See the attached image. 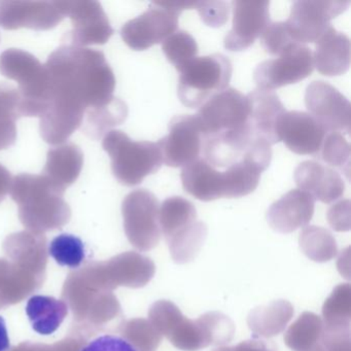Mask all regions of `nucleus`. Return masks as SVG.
Masks as SVG:
<instances>
[{
  "instance_id": "1",
  "label": "nucleus",
  "mask_w": 351,
  "mask_h": 351,
  "mask_svg": "<svg viewBox=\"0 0 351 351\" xmlns=\"http://www.w3.org/2000/svg\"><path fill=\"white\" fill-rule=\"evenodd\" d=\"M50 77V102L40 118L43 139L64 143L83 125L86 112L114 99L116 77L104 53L63 45L45 63Z\"/></svg>"
},
{
  "instance_id": "2",
  "label": "nucleus",
  "mask_w": 351,
  "mask_h": 351,
  "mask_svg": "<svg viewBox=\"0 0 351 351\" xmlns=\"http://www.w3.org/2000/svg\"><path fill=\"white\" fill-rule=\"evenodd\" d=\"M0 73L17 82L21 117L40 118L50 102V77L45 64L19 49H9L0 55Z\"/></svg>"
},
{
  "instance_id": "3",
  "label": "nucleus",
  "mask_w": 351,
  "mask_h": 351,
  "mask_svg": "<svg viewBox=\"0 0 351 351\" xmlns=\"http://www.w3.org/2000/svg\"><path fill=\"white\" fill-rule=\"evenodd\" d=\"M102 147L110 155L114 178L126 186H138L147 176L159 171L163 164L158 143L133 141L123 131L110 130Z\"/></svg>"
},
{
  "instance_id": "4",
  "label": "nucleus",
  "mask_w": 351,
  "mask_h": 351,
  "mask_svg": "<svg viewBox=\"0 0 351 351\" xmlns=\"http://www.w3.org/2000/svg\"><path fill=\"white\" fill-rule=\"evenodd\" d=\"M178 95L186 108H197L229 88L233 67L223 54L196 57L180 71Z\"/></svg>"
},
{
  "instance_id": "5",
  "label": "nucleus",
  "mask_w": 351,
  "mask_h": 351,
  "mask_svg": "<svg viewBox=\"0 0 351 351\" xmlns=\"http://www.w3.org/2000/svg\"><path fill=\"white\" fill-rule=\"evenodd\" d=\"M65 191L44 174L22 173L13 178L10 193L25 219L60 221L69 213Z\"/></svg>"
},
{
  "instance_id": "6",
  "label": "nucleus",
  "mask_w": 351,
  "mask_h": 351,
  "mask_svg": "<svg viewBox=\"0 0 351 351\" xmlns=\"http://www.w3.org/2000/svg\"><path fill=\"white\" fill-rule=\"evenodd\" d=\"M248 116L247 97L230 87L207 100L196 114L203 139L247 128Z\"/></svg>"
},
{
  "instance_id": "7",
  "label": "nucleus",
  "mask_w": 351,
  "mask_h": 351,
  "mask_svg": "<svg viewBox=\"0 0 351 351\" xmlns=\"http://www.w3.org/2000/svg\"><path fill=\"white\" fill-rule=\"evenodd\" d=\"M345 0H299L285 21L289 36L299 44H315L332 27L330 21L348 9Z\"/></svg>"
},
{
  "instance_id": "8",
  "label": "nucleus",
  "mask_w": 351,
  "mask_h": 351,
  "mask_svg": "<svg viewBox=\"0 0 351 351\" xmlns=\"http://www.w3.org/2000/svg\"><path fill=\"white\" fill-rule=\"evenodd\" d=\"M125 228L132 243L141 250L155 248L161 239L160 203L145 189L132 191L123 201Z\"/></svg>"
},
{
  "instance_id": "9",
  "label": "nucleus",
  "mask_w": 351,
  "mask_h": 351,
  "mask_svg": "<svg viewBox=\"0 0 351 351\" xmlns=\"http://www.w3.org/2000/svg\"><path fill=\"white\" fill-rule=\"evenodd\" d=\"M313 69L311 50L305 45L293 43L278 58L260 63L254 69V79L258 89L272 91L303 81Z\"/></svg>"
},
{
  "instance_id": "10",
  "label": "nucleus",
  "mask_w": 351,
  "mask_h": 351,
  "mask_svg": "<svg viewBox=\"0 0 351 351\" xmlns=\"http://www.w3.org/2000/svg\"><path fill=\"white\" fill-rule=\"evenodd\" d=\"M59 5L64 17L71 18L73 24L65 45L79 48L104 45L114 34L110 20L98 1H59Z\"/></svg>"
},
{
  "instance_id": "11",
  "label": "nucleus",
  "mask_w": 351,
  "mask_h": 351,
  "mask_svg": "<svg viewBox=\"0 0 351 351\" xmlns=\"http://www.w3.org/2000/svg\"><path fill=\"white\" fill-rule=\"evenodd\" d=\"M180 15L178 12L157 1L147 12L125 23L121 36L133 50H147L161 44L178 30Z\"/></svg>"
},
{
  "instance_id": "12",
  "label": "nucleus",
  "mask_w": 351,
  "mask_h": 351,
  "mask_svg": "<svg viewBox=\"0 0 351 351\" xmlns=\"http://www.w3.org/2000/svg\"><path fill=\"white\" fill-rule=\"evenodd\" d=\"M305 104L309 110L308 114L322 125L326 133H350V102L330 84L312 82L306 89Z\"/></svg>"
},
{
  "instance_id": "13",
  "label": "nucleus",
  "mask_w": 351,
  "mask_h": 351,
  "mask_svg": "<svg viewBox=\"0 0 351 351\" xmlns=\"http://www.w3.org/2000/svg\"><path fill=\"white\" fill-rule=\"evenodd\" d=\"M163 163L169 167H184L200 158L203 134L196 114L174 117L169 133L158 141Z\"/></svg>"
},
{
  "instance_id": "14",
  "label": "nucleus",
  "mask_w": 351,
  "mask_h": 351,
  "mask_svg": "<svg viewBox=\"0 0 351 351\" xmlns=\"http://www.w3.org/2000/svg\"><path fill=\"white\" fill-rule=\"evenodd\" d=\"M270 3L267 0H235L232 3V29L223 40L225 48L240 52L250 48L261 38L270 23Z\"/></svg>"
},
{
  "instance_id": "15",
  "label": "nucleus",
  "mask_w": 351,
  "mask_h": 351,
  "mask_svg": "<svg viewBox=\"0 0 351 351\" xmlns=\"http://www.w3.org/2000/svg\"><path fill=\"white\" fill-rule=\"evenodd\" d=\"M64 18L59 1H0V27L5 30L45 32L56 27Z\"/></svg>"
},
{
  "instance_id": "16",
  "label": "nucleus",
  "mask_w": 351,
  "mask_h": 351,
  "mask_svg": "<svg viewBox=\"0 0 351 351\" xmlns=\"http://www.w3.org/2000/svg\"><path fill=\"white\" fill-rule=\"evenodd\" d=\"M280 141L298 155H312L319 153L326 131L322 125L305 112H287L278 125Z\"/></svg>"
},
{
  "instance_id": "17",
  "label": "nucleus",
  "mask_w": 351,
  "mask_h": 351,
  "mask_svg": "<svg viewBox=\"0 0 351 351\" xmlns=\"http://www.w3.org/2000/svg\"><path fill=\"white\" fill-rule=\"evenodd\" d=\"M246 97L250 106L248 125L252 132L270 145L278 143L279 122L287 112L278 96L273 91L256 89Z\"/></svg>"
},
{
  "instance_id": "18",
  "label": "nucleus",
  "mask_w": 351,
  "mask_h": 351,
  "mask_svg": "<svg viewBox=\"0 0 351 351\" xmlns=\"http://www.w3.org/2000/svg\"><path fill=\"white\" fill-rule=\"evenodd\" d=\"M293 178L299 190L324 204L335 202L345 192L344 180L340 173L319 162H302L295 168Z\"/></svg>"
},
{
  "instance_id": "19",
  "label": "nucleus",
  "mask_w": 351,
  "mask_h": 351,
  "mask_svg": "<svg viewBox=\"0 0 351 351\" xmlns=\"http://www.w3.org/2000/svg\"><path fill=\"white\" fill-rule=\"evenodd\" d=\"M315 200L301 190H291L273 203L267 211V221L274 231L293 233L306 227L314 215Z\"/></svg>"
},
{
  "instance_id": "20",
  "label": "nucleus",
  "mask_w": 351,
  "mask_h": 351,
  "mask_svg": "<svg viewBox=\"0 0 351 351\" xmlns=\"http://www.w3.org/2000/svg\"><path fill=\"white\" fill-rule=\"evenodd\" d=\"M350 51L348 36L332 26L315 43V51L312 54L314 67L326 77L344 75L350 66Z\"/></svg>"
},
{
  "instance_id": "21",
  "label": "nucleus",
  "mask_w": 351,
  "mask_h": 351,
  "mask_svg": "<svg viewBox=\"0 0 351 351\" xmlns=\"http://www.w3.org/2000/svg\"><path fill=\"white\" fill-rule=\"evenodd\" d=\"M180 178L184 191L198 200L209 202L223 197V172L203 158L182 167Z\"/></svg>"
},
{
  "instance_id": "22",
  "label": "nucleus",
  "mask_w": 351,
  "mask_h": 351,
  "mask_svg": "<svg viewBox=\"0 0 351 351\" xmlns=\"http://www.w3.org/2000/svg\"><path fill=\"white\" fill-rule=\"evenodd\" d=\"M83 165L81 147L73 143H64L49 151L44 176L66 190L77 182Z\"/></svg>"
},
{
  "instance_id": "23",
  "label": "nucleus",
  "mask_w": 351,
  "mask_h": 351,
  "mask_svg": "<svg viewBox=\"0 0 351 351\" xmlns=\"http://www.w3.org/2000/svg\"><path fill=\"white\" fill-rule=\"evenodd\" d=\"M293 313L291 303L287 300H276L252 310L247 316L248 328L254 332V338H272L285 330Z\"/></svg>"
},
{
  "instance_id": "24",
  "label": "nucleus",
  "mask_w": 351,
  "mask_h": 351,
  "mask_svg": "<svg viewBox=\"0 0 351 351\" xmlns=\"http://www.w3.org/2000/svg\"><path fill=\"white\" fill-rule=\"evenodd\" d=\"M32 330L43 336L54 334L69 314V305L50 295H36L25 308Z\"/></svg>"
},
{
  "instance_id": "25",
  "label": "nucleus",
  "mask_w": 351,
  "mask_h": 351,
  "mask_svg": "<svg viewBox=\"0 0 351 351\" xmlns=\"http://www.w3.org/2000/svg\"><path fill=\"white\" fill-rule=\"evenodd\" d=\"M207 233V226L203 221H196L168 238L166 241L174 262L186 264L194 260L206 240Z\"/></svg>"
},
{
  "instance_id": "26",
  "label": "nucleus",
  "mask_w": 351,
  "mask_h": 351,
  "mask_svg": "<svg viewBox=\"0 0 351 351\" xmlns=\"http://www.w3.org/2000/svg\"><path fill=\"white\" fill-rule=\"evenodd\" d=\"M86 116L84 131L91 138L99 139L126 121L128 108L120 98L114 97L110 104L88 110Z\"/></svg>"
},
{
  "instance_id": "27",
  "label": "nucleus",
  "mask_w": 351,
  "mask_h": 351,
  "mask_svg": "<svg viewBox=\"0 0 351 351\" xmlns=\"http://www.w3.org/2000/svg\"><path fill=\"white\" fill-rule=\"evenodd\" d=\"M324 332L322 317L313 312H304L287 328L285 343L293 351H309L319 343Z\"/></svg>"
},
{
  "instance_id": "28",
  "label": "nucleus",
  "mask_w": 351,
  "mask_h": 351,
  "mask_svg": "<svg viewBox=\"0 0 351 351\" xmlns=\"http://www.w3.org/2000/svg\"><path fill=\"white\" fill-rule=\"evenodd\" d=\"M197 221L194 204L182 197H170L160 205L159 223L165 239Z\"/></svg>"
},
{
  "instance_id": "29",
  "label": "nucleus",
  "mask_w": 351,
  "mask_h": 351,
  "mask_svg": "<svg viewBox=\"0 0 351 351\" xmlns=\"http://www.w3.org/2000/svg\"><path fill=\"white\" fill-rule=\"evenodd\" d=\"M19 94L13 86L0 84V151L13 147L17 141Z\"/></svg>"
},
{
  "instance_id": "30",
  "label": "nucleus",
  "mask_w": 351,
  "mask_h": 351,
  "mask_svg": "<svg viewBox=\"0 0 351 351\" xmlns=\"http://www.w3.org/2000/svg\"><path fill=\"white\" fill-rule=\"evenodd\" d=\"M300 248L310 260L326 263L338 254L336 239L330 231L317 226H308L300 233Z\"/></svg>"
},
{
  "instance_id": "31",
  "label": "nucleus",
  "mask_w": 351,
  "mask_h": 351,
  "mask_svg": "<svg viewBox=\"0 0 351 351\" xmlns=\"http://www.w3.org/2000/svg\"><path fill=\"white\" fill-rule=\"evenodd\" d=\"M48 252L59 266L69 269L80 268L87 256L83 240L67 233L56 236L49 244Z\"/></svg>"
},
{
  "instance_id": "32",
  "label": "nucleus",
  "mask_w": 351,
  "mask_h": 351,
  "mask_svg": "<svg viewBox=\"0 0 351 351\" xmlns=\"http://www.w3.org/2000/svg\"><path fill=\"white\" fill-rule=\"evenodd\" d=\"M324 326H350L351 287L349 283L335 287L322 306Z\"/></svg>"
},
{
  "instance_id": "33",
  "label": "nucleus",
  "mask_w": 351,
  "mask_h": 351,
  "mask_svg": "<svg viewBox=\"0 0 351 351\" xmlns=\"http://www.w3.org/2000/svg\"><path fill=\"white\" fill-rule=\"evenodd\" d=\"M162 50L166 58L182 71L193 59L196 58L199 52L196 40L184 30H176L173 34L162 43Z\"/></svg>"
},
{
  "instance_id": "34",
  "label": "nucleus",
  "mask_w": 351,
  "mask_h": 351,
  "mask_svg": "<svg viewBox=\"0 0 351 351\" xmlns=\"http://www.w3.org/2000/svg\"><path fill=\"white\" fill-rule=\"evenodd\" d=\"M314 158L322 160L332 167L338 168L346 174L347 180H349L350 145L340 133H326L319 153Z\"/></svg>"
},
{
  "instance_id": "35",
  "label": "nucleus",
  "mask_w": 351,
  "mask_h": 351,
  "mask_svg": "<svg viewBox=\"0 0 351 351\" xmlns=\"http://www.w3.org/2000/svg\"><path fill=\"white\" fill-rule=\"evenodd\" d=\"M167 339L176 348L182 351H198L209 347L198 319H190L186 316Z\"/></svg>"
},
{
  "instance_id": "36",
  "label": "nucleus",
  "mask_w": 351,
  "mask_h": 351,
  "mask_svg": "<svg viewBox=\"0 0 351 351\" xmlns=\"http://www.w3.org/2000/svg\"><path fill=\"white\" fill-rule=\"evenodd\" d=\"M200 322L209 346H225L233 339L235 326L229 316L217 311L207 312L197 318Z\"/></svg>"
},
{
  "instance_id": "37",
  "label": "nucleus",
  "mask_w": 351,
  "mask_h": 351,
  "mask_svg": "<svg viewBox=\"0 0 351 351\" xmlns=\"http://www.w3.org/2000/svg\"><path fill=\"white\" fill-rule=\"evenodd\" d=\"M149 315L152 326L162 337L166 338L184 317L180 308L168 300L156 302L149 309Z\"/></svg>"
},
{
  "instance_id": "38",
  "label": "nucleus",
  "mask_w": 351,
  "mask_h": 351,
  "mask_svg": "<svg viewBox=\"0 0 351 351\" xmlns=\"http://www.w3.org/2000/svg\"><path fill=\"white\" fill-rule=\"evenodd\" d=\"M285 22H270L261 36L263 48L270 55H280L293 44Z\"/></svg>"
},
{
  "instance_id": "39",
  "label": "nucleus",
  "mask_w": 351,
  "mask_h": 351,
  "mask_svg": "<svg viewBox=\"0 0 351 351\" xmlns=\"http://www.w3.org/2000/svg\"><path fill=\"white\" fill-rule=\"evenodd\" d=\"M135 330L131 338L126 339L137 351H156L163 337L147 320H138L134 324Z\"/></svg>"
},
{
  "instance_id": "40",
  "label": "nucleus",
  "mask_w": 351,
  "mask_h": 351,
  "mask_svg": "<svg viewBox=\"0 0 351 351\" xmlns=\"http://www.w3.org/2000/svg\"><path fill=\"white\" fill-rule=\"evenodd\" d=\"M322 351H351L350 326H324L319 341Z\"/></svg>"
},
{
  "instance_id": "41",
  "label": "nucleus",
  "mask_w": 351,
  "mask_h": 351,
  "mask_svg": "<svg viewBox=\"0 0 351 351\" xmlns=\"http://www.w3.org/2000/svg\"><path fill=\"white\" fill-rule=\"evenodd\" d=\"M195 9L209 27H221L229 18V5L225 1H197Z\"/></svg>"
},
{
  "instance_id": "42",
  "label": "nucleus",
  "mask_w": 351,
  "mask_h": 351,
  "mask_svg": "<svg viewBox=\"0 0 351 351\" xmlns=\"http://www.w3.org/2000/svg\"><path fill=\"white\" fill-rule=\"evenodd\" d=\"M81 351H137L131 343L116 335H102L90 341Z\"/></svg>"
},
{
  "instance_id": "43",
  "label": "nucleus",
  "mask_w": 351,
  "mask_h": 351,
  "mask_svg": "<svg viewBox=\"0 0 351 351\" xmlns=\"http://www.w3.org/2000/svg\"><path fill=\"white\" fill-rule=\"evenodd\" d=\"M328 221L330 227L338 232L350 230V201H340L332 205L328 211Z\"/></svg>"
},
{
  "instance_id": "44",
  "label": "nucleus",
  "mask_w": 351,
  "mask_h": 351,
  "mask_svg": "<svg viewBox=\"0 0 351 351\" xmlns=\"http://www.w3.org/2000/svg\"><path fill=\"white\" fill-rule=\"evenodd\" d=\"M231 349L232 351H278L274 343L258 338L243 341L236 346H231Z\"/></svg>"
},
{
  "instance_id": "45",
  "label": "nucleus",
  "mask_w": 351,
  "mask_h": 351,
  "mask_svg": "<svg viewBox=\"0 0 351 351\" xmlns=\"http://www.w3.org/2000/svg\"><path fill=\"white\" fill-rule=\"evenodd\" d=\"M12 182L11 172L0 164V202L11 192Z\"/></svg>"
},
{
  "instance_id": "46",
  "label": "nucleus",
  "mask_w": 351,
  "mask_h": 351,
  "mask_svg": "<svg viewBox=\"0 0 351 351\" xmlns=\"http://www.w3.org/2000/svg\"><path fill=\"white\" fill-rule=\"evenodd\" d=\"M11 348L7 322L3 316L0 315V351H9Z\"/></svg>"
},
{
  "instance_id": "47",
  "label": "nucleus",
  "mask_w": 351,
  "mask_h": 351,
  "mask_svg": "<svg viewBox=\"0 0 351 351\" xmlns=\"http://www.w3.org/2000/svg\"><path fill=\"white\" fill-rule=\"evenodd\" d=\"M309 351H322V346H320L319 343H318V344L316 345L315 347H313V348H312L311 350Z\"/></svg>"
}]
</instances>
